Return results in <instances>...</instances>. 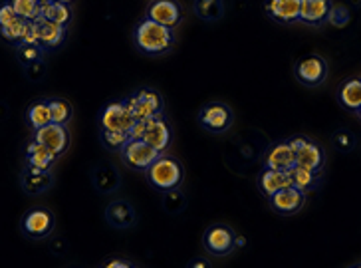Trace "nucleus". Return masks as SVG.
Masks as SVG:
<instances>
[{
	"mask_svg": "<svg viewBox=\"0 0 361 268\" xmlns=\"http://www.w3.org/2000/svg\"><path fill=\"white\" fill-rule=\"evenodd\" d=\"M40 18L70 28V24L74 22V8H72V4H66L62 0H54V2L42 4Z\"/></svg>",
	"mask_w": 361,
	"mask_h": 268,
	"instance_id": "obj_26",
	"label": "nucleus"
},
{
	"mask_svg": "<svg viewBox=\"0 0 361 268\" xmlns=\"http://www.w3.org/2000/svg\"><path fill=\"white\" fill-rule=\"evenodd\" d=\"M294 78L302 86L306 87H319L326 80H328L329 66L328 60L319 54H310V56H302L294 62Z\"/></svg>",
	"mask_w": 361,
	"mask_h": 268,
	"instance_id": "obj_8",
	"label": "nucleus"
},
{
	"mask_svg": "<svg viewBox=\"0 0 361 268\" xmlns=\"http://www.w3.org/2000/svg\"><path fill=\"white\" fill-rule=\"evenodd\" d=\"M26 123L32 131L46 128L52 123V114H50V106H48V97H38L28 104L26 107Z\"/></svg>",
	"mask_w": 361,
	"mask_h": 268,
	"instance_id": "obj_25",
	"label": "nucleus"
},
{
	"mask_svg": "<svg viewBox=\"0 0 361 268\" xmlns=\"http://www.w3.org/2000/svg\"><path fill=\"white\" fill-rule=\"evenodd\" d=\"M175 30L167 28V26H161L157 22L149 20V18H141L133 28V44L139 52L151 56V58H159L165 56L173 50L175 46Z\"/></svg>",
	"mask_w": 361,
	"mask_h": 268,
	"instance_id": "obj_1",
	"label": "nucleus"
},
{
	"mask_svg": "<svg viewBox=\"0 0 361 268\" xmlns=\"http://www.w3.org/2000/svg\"><path fill=\"white\" fill-rule=\"evenodd\" d=\"M135 126V118L131 116L129 107L123 99L107 102L106 106L99 109L97 116V128L102 131H123L131 135V129Z\"/></svg>",
	"mask_w": 361,
	"mask_h": 268,
	"instance_id": "obj_10",
	"label": "nucleus"
},
{
	"mask_svg": "<svg viewBox=\"0 0 361 268\" xmlns=\"http://www.w3.org/2000/svg\"><path fill=\"white\" fill-rule=\"evenodd\" d=\"M36 26H38V42L46 48V52L58 50V48L66 42L68 32H70V28L60 26V24H54V22L44 20V18H38V20H36Z\"/></svg>",
	"mask_w": 361,
	"mask_h": 268,
	"instance_id": "obj_22",
	"label": "nucleus"
},
{
	"mask_svg": "<svg viewBox=\"0 0 361 268\" xmlns=\"http://www.w3.org/2000/svg\"><path fill=\"white\" fill-rule=\"evenodd\" d=\"M345 268H361V262H353V264H350V267Z\"/></svg>",
	"mask_w": 361,
	"mask_h": 268,
	"instance_id": "obj_40",
	"label": "nucleus"
},
{
	"mask_svg": "<svg viewBox=\"0 0 361 268\" xmlns=\"http://www.w3.org/2000/svg\"><path fill=\"white\" fill-rule=\"evenodd\" d=\"M32 140H36L40 145H44L58 159L64 157L68 150H70V143H72L68 128L56 126V123H50V126L38 129V131H32Z\"/></svg>",
	"mask_w": 361,
	"mask_h": 268,
	"instance_id": "obj_13",
	"label": "nucleus"
},
{
	"mask_svg": "<svg viewBox=\"0 0 361 268\" xmlns=\"http://www.w3.org/2000/svg\"><path fill=\"white\" fill-rule=\"evenodd\" d=\"M197 123L201 126L207 133L213 135H224L228 129L234 126L233 107L224 102H209L199 109L197 114Z\"/></svg>",
	"mask_w": 361,
	"mask_h": 268,
	"instance_id": "obj_7",
	"label": "nucleus"
},
{
	"mask_svg": "<svg viewBox=\"0 0 361 268\" xmlns=\"http://www.w3.org/2000/svg\"><path fill=\"white\" fill-rule=\"evenodd\" d=\"M355 116H357V119H361V107L357 109V111H355Z\"/></svg>",
	"mask_w": 361,
	"mask_h": 268,
	"instance_id": "obj_42",
	"label": "nucleus"
},
{
	"mask_svg": "<svg viewBox=\"0 0 361 268\" xmlns=\"http://www.w3.org/2000/svg\"><path fill=\"white\" fill-rule=\"evenodd\" d=\"M20 233L28 240H46L56 231V214L52 209L36 205L26 209L20 217Z\"/></svg>",
	"mask_w": 361,
	"mask_h": 268,
	"instance_id": "obj_4",
	"label": "nucleus"
},
{
	"mask_svg": "<svg viewBox=\"0 0 361 268\" xmlns=\"http://www.w3.org/2000/svg\"><path fill=\"white\" fill-rule=\"evenodd\" d=\"M351 22V12L345 4H334L328 16V24L334 28H345Z\"/></svg>",
	"mask_w": 361,
	"mask_h": 268,
	"instance_id": "obj_36",
	"label": "nucleus"
},
{
	"mask_svg": "<svg viewBox=\"0 0 361 268\" xmlns=\"http://www.w3.org/2000/svg\"><path fill=\"white\" fill-rule=\"evenodd\" d=\"M331 143H334V147L340 150L341 153H350V151L357 145V140H355V135L351 133L350 129L341 128L338 129V131H334Z\"/></svg>",
	"mask_w": 361,
	"mask_h": 268,
	"instance_id": "obj_35",
	"label": "nucleus"
},
{
	"mask_svg": "<svg viewBox=\"0 0 361 268\" xmlns=\"http://www.w3.org/2000/svg\"><path fill=\"white\" fill-rule=\"evenodd\" d=\"M290 143L296 151V167L312 173H324L328 157L318 141L310 140L308 135H296L290 140Z\"/></svg>",
	"mask_w": 361,
	"mask_h": 268,
	"instance_id": "obj_9",
	"label": "nucleus"
},
{
	"mask_svg": "<svg viewBox=\"0 0 361 268\" xmlns=\"http://www.w3.org/2000/svg\"><path fill=\"white\" fill-rule=\"evenodd\" d=\"M97 268H137V264L133 260L123 257H107L99 262Z\"/></svg>",
	"mask_w": 361,
	"mask_h": 268,
	"instance_id": "obj_38",
	"label": "nucleus"
},
{
	"mask_svg": "<svg viewBox=\"0 0 361 268\" xmlns=\"http://www.w3.org/2000/svg\"><path fill=\"white\" fill-rule=\"evenodd\" d=\"M334 6V0H300V22L308 26L328 24V16Z\"/></svg>",
	"mask_w": 361,
	"mask_h": 268,
	"instance_id": "obj_19",
	"label": "nucleus"
},
{
	"mask_svg": "<svg viewBox=\"0 0 361 268\" xmlns=\"http://www.w3.org/2000/svg\"><path fill=\"white\" fill-rule=\"evenodd\" d=\"M68 268H75V267H68Z\"/></svg>",
	"mask_w": 361,
	"mask_h": 268,
	"instance_id": "obj_44",
	"label": "nucleus"
},
{
	"mask_svg": "<svg viewBox=\"0 0 361 268\" xmlns=\"http://www.w3.org/2000/svg\"><path fill=\"white\" fill-rule=\"evenodd\" d=\"M58 163V157H54L50 151L40 145L36 140H30L24 147V165L32 167L38 171H54V165Z\"/></svg>",
	"mask_w": 361,
	"mask_h": 268,
	"instance_id": "obj_21",
	"label": "nucleus"
},
{
	"mask_svg": "<svg viewBox=\"0 0 361 268\" xmlns=\"http://www.w3.org/2000/svg\"><path fill=\"white\" fill-rule=\"evenodd\" d=\"M145 18L175 30L185 20V12L179 0H151L145 11Z\"/></svg>",
	"mask_w": 361,
	"mask_h": 268,
	"instance_id": "obj_14",
	"label": "nucleus"
},
{
	"mask_svg": "<svg viewBox=\"0 0 361 268\" xmlns=\"http://www.w3.org/2000/svg\"><path fill=\"white\" fill-rule=\"evenodd\" d=\"M40 4H48V2H54V0H38Z\"/></svg>",
	"mask_w": 361,
	"mask_h": 268,
	"instance_id": "obj_41",
	"label": "nucleus"
},
{
	"mask_svg": "<svg viewBox=\"0 0 361 268\" xmlns=\"http://www.w3.org/2000/svg\"><path fill=\"white\" fill-rule=\"evenodd\" d=\"M131 138L133 140H143L163 155L173 145L175 131H173L169 119L165 118V114H161V116L145 119V121H135V126L131 129Z\"/></svg>",
	"mask_w": 361,
	"mask_h": 268,
	"instance_id": "obj_2",
	"label": "nucleus"
},
{
	"mask_svg": "<svg viewBox=\"0 0 361 268\" xmlns=\"http://www.w3.org/2000/svg\"><path fill=\"white\" fill-rule=\"evenodd\" d=\"M28 24L30 22H26L24 18H14L8 24H4V26H0V38L4 40L6 44H11V46H18V44L24 42V38H26V32H28Z\"/></svg>",
	"mask_w": 361,
	"mask_h": 268,
	"instance_id": "obj_30",
	"label": "nucleus"
},
{
	"mask_svg": "<svg viewBox=\"0 0 361 268\" xmlns=\"http://www.w3.org/2000/svg\"><path fill=\"white\" fill-rule=\"evenodd\" d=\"M18 183L20 189L30 197H40V195L48 193L54 187V171H38L32 167H22L20 175H18Z\"/></svg>",
	"mask_w": 361,
	"mask_h": 268,
	"instance_id": "obj_17",
	"label": "nucleus"
},
{
	"mask_svg": "<svg viewBox=\"0 0 361 268\" xmlns=\"http://www.w3.org/2000/svg\"><path fill=\"white\" fill-rule=\"evenodd\" d=\"M104 219L111 229L117 231H128L137 225V211L133 203H129L128 199H116L107 205L104 211Z\"/></svg>",
	"mask_w": 361,
	"mask_h": 268,
	"instance_id": "obj_16",
	"label": "nucleus"
},
{
	"mask_svg": "<svg viewBox=\"0 0 361 268\" xmlns=\"http://www.w3.org/2000/svg\"><path fill=\"white\" fill-rule=\"evenodd\" d=\"M62 2H66V4H72L74 0H62Z\"/></svg>",
	"mask_w": 361,
	"mask_h": 268,
	"instance_id": "obj_43",
	"label": "nucleus"
},
{
	"mask_svg": "<svg viewBox=\"0 0 361 268\" xmlns=\"http://www.w3.org/2000/svg\"><path fill=\"white\" fill-rule=\"evenodd\" d=\"M14 52H16V62L24 68V66L32 64L36 60H42L48 56L46 52V48H44L42 44L38 42H22L18 44L16 48H14Z\"/></svg>",
	"mask_w": 361,
	"mask_h": 268,
	"instance_id": "obj_31",
	"label": "nucleus"
},
{
	"mask_svg": "<svg viewBox=\"0 0 361 268\" xmlns=\"http://www.w3.org/2000/svg\"><path fill=\"white\" fill-rule=\"evenodd\" d=\"M260 163L264 169L288 173L292 167H296V151L292 147L290 140L274 141L260 155Z\"/></svg>",
	"mask_w": 361,
	"mask_h": 268,
	"instance_id": "obj_12",
	"label": "nucleus"
},
{
	"mask_svg": "<svg viewBox=\"0 0 361 268\" xmlns=\"http://www.w3.org/2000/svg\"><path fill=\"white\" fill-rule=\"evenodd\" d=\"M306 201H308V195L304 193V191H300V189H296V187H292V185L280 189L272 197H268L270 209L276 214H282V217L298 214L306 207Z\"/></svg>",
	"mask_w": 361,
	"mask_h": 268,
	"instance_id": "obj_15",
	"label": "nucleus"
},
{
	"mask_svg": "<svg viewBox=\"0 0 361 268\" xmlns=\"http://www.w3.org/2000/svg\"><path fill=\"white\" fill-rule=\"evenodd\" d=\"M131 140L129 133H123V131H102L99 129V141H102V147L107 151H121V147Z\"/></svg>",
	"mask_w": 361,
	"mask_h": 268,
	"instance_id": "obj_34",
	"label": "nucleus"
},
{
	"mask_svg": "<svg viewBox=\"0 0 361 268\" xmlns=\"http://www.w3.org/2000/svg\"><path fill=\"white\" fill-rule=\"evenodd\" d=\"M145 177L153 189L165 193V191L180 189V185L185 181V167L179 159L163 153L159 159L145 171Z\"/></svg>",
	"mask_w": 361,
	"mask_h": 268,
	"instance_id": "obj_3",
	"label": "nucleus"
},
{
	"mask_svg": "<svg viewBox=\"0 0 361 268\" xmlns=\"http://www.w3.org/2000/svg\"><path fill=\"white\" fill-rule=\"evenodd\" d=\"M22 70H24L26 80H30V82H34V84H38V82H44V78L48 75V62H46V58H42V60H36V62H32V64L24 66Z\"/></svg>",
	"mask_w": 361,
	"mask_h": 268,
	"instance_id": "obj_37",
	"label": "nucleus"
},
{
	"mask_svg": "<svg viewBox=\"0 0 361 268\" xmlns=\"http://www.w3.org/2000/svg\"><path fill=\"white\" fill-rule=\"evenodd\" d=\"M48 106L52 114V123L68 128L74 119V106L66 97H48Z\"/></svg>",
	"mask_w": 361,
	"mask_h": 268,
	"instance_id": "obj_29",
	"label": "nucleus"
},
{
	"mask_svg": "<svg viewBox=\"0 0 361 268\" xmlns=\"http://www.w3.org/2000/svg\"><path fill=\"white\" fill-rule=\"evenodd\" d=\"M6 2L26 22H36L42 14V4L38 0H6Z\"/></svg>",
	"mask_w": 361,
	"mask_h": 268,
	"instance_id": "obj_32",
	"label": "nucleus"
},
{
	"mask_svg": "<svg viewBox=\"0 0 361 268\" xmlns=\"http://www.w3.org/2000/svg\"><path fill=\"white\" fill-rule=\"evenodd\" d=\"M202 248L213 258L228 257L238 248V235L231 225L213 223L202 233Z\"/></svg>",
	"mask_w": 361,
	"mask_h": 268,
	"instance_id": "obj_6",
	"label": "nucleus"
},
{
	"mask_svg": "<svg viewBox=\"0 0 361 268\" xmlns=\"http://www.w3.org/2000/svg\"><path fill=\"white\" fill-rule=\"evenodd\" d=\"M264 12L276 24H296L300 22V0H264Z\"/></svg>",
	"mask_w": 361,
	"mask_h": 268,
	"instance_id": "obj_18",
	"label": "nucleus"
},
{
	"mask_svg": "<svg viewBox=\"0 0 361 268\" xmlns=\"http://www.w3.org/2000/svg\"><path fill=\"white\" fill-rule=\"evenodd\" d=\"M224 0H195L192 12L202 22H219L224 16Z\"/></svg>",
	"mask_w": 361,
	"mask_h": 268,
	"instance_id": "obj_28",
	"label": "nucleus"
},
{
	"mask_svg": "<svg viewBox=\"0 0 361 268\" xmlns=\"http://www.w3.org/2000/svg\"><path fill=\"white\" fill-rule=\"evenodd\" d=\"M90 179H92V185L99 195L116 193L117 189L121 187V175L114 165L99 163L90 171Z\"/></svg>",
	"mask_w": 361,
	"mask_h": 268,
	"instance_id": "obj_20",
	"label": "nucleus"
},
{
	"mask_svg": "<svg viewBox=\"0 0 361 268\" xmlns=\"http://www.w3.org/2000/svg\"><path fill=\"white\" fill-rule=\"evenodd\" d=\"M123 102L135 121H145L165 111V97L155 87H139L133 94L123 97Z\"/></svg>",
	"mask_w": 361,
	"mask_h": 268,
	"instance_id": "obj_5",
	"label": "nucleus"
},
{
	"mask_svg": "<svg viewBox=\"0 0 361 268\" xmlns=\"http://www.w3.org/2000/svg\"><path fill=\"white\" fill-rule=\"evenodd\" d=\"M163 209L169 214H180L187 209V195L180 189L165 191L163 193Z\"/></svg>",
	"mask_w": 361,
	"mask_h": 268,
	"instance_id": "obj_33",
	"label": "nucleus"
},
{
	"mask_svg": "<svg viewBox=\"0 0 361 268\" xmlns=\"http://www.w3.org/2000/svg\"><path fill=\"white\" fill-rule=\"evenodd\" d=\"M336 97L343 109L355 114L361 107V78H350V80L341 82Z\"/></svg>",
	"mask_w": 361,
	"mask_h": 268,
	"instance_id": "obj_24",
	"label": "nucleus"
},
{
	"mask_svg": "<svg viewBox=\"0 0 361 268\" xmlns=\"http://www.w3.org/2000/svg\"><path fill=\"white\" fill-rule=\"evenodd\" d=\"M292 181H290V175L282 171H272V169H260L258 177H256V187L258 191L264 195L266 199L272 197L274 193H278L280 189L284 187H290Z\"/></svg>",
	"mask_w": 361,
	"mask_h": 268,
	"instance_id": "obj_23",
	"label": "nucleus"
},
{
	"mask_svg": "<svg viewBox=\"0 0 361 268\" xmlns=\"http://www.w3.org/2000/svg\"><path fill=\"white\" fill-rule=\"evenodd\" d=\"M119 157H121V163L131 169V171H137V173H145L155 163V161L159 159L161 153L157 150H153L149 143H145L143 140H131L121 147L119 151Z\"/></svg>",
	"mask_w": 361,
	"mask_h": 268,
	"instance_id": "obj_11",
	"label": "nucleus"
},
{
	"mask_svg": "<svg viewBox=\"0 0 361 268\" xmlns=\"http://www.w3.org/2000/svg\"><path fill=\"white\" fill-rule=\"evenodd\" d=\"M288 175H290L292 187L304 191L306 195L312 193V191H318L319 187H322V183H324V173L306 171V169H302V167H292V169L288 171Z\"/></svg>",
	"mask_w": 361,
	"mask_h": 268,
	"instance_id": "obj_27",
	"label": "nucleus"
},
{
	"mask_svg": "<svg viewBox=\"0 0 361 268\" xmlns=\"http://www.w3.org/2000/svg\"><path fill=\"white\" fill-rule=\"evenodd\" d=\"M187 268H213V262L209 257H195L187 262Z\"/></svg>",
	"mask_w": 361,
	"mask_h": 268,
	"instance_id": "obj_39",
	"label": "nucleus"
}]
</instances>
